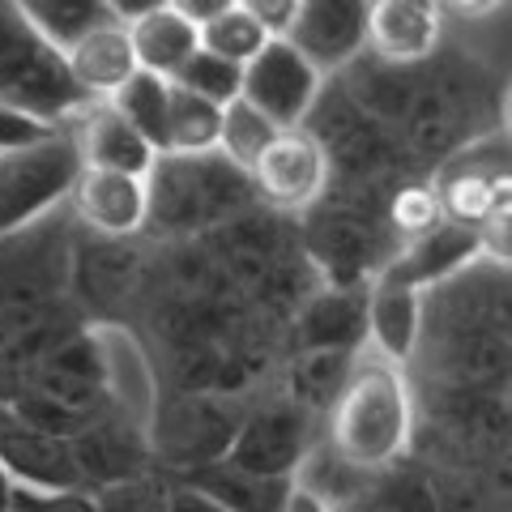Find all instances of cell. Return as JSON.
<instances>
[{
	"label": "cell",
	"mask_w": 512,
	"mask_h": 512,
	"mask_svg": "<svg viewBox=\"0 0 512 512\" xmlns=\"http://www.w3.org/2000/svg\"><path fill=\"white\" fill-rule=\"evenodd\" d=\"M414 431V402L402 367L384 363L380 355H367L346 376V389L333 406L329 444L346 466L380 470L393 457L406 453Z\"/></svg>",
	"instance_id": "cell-1"
},
{
	"label": "cell",
	"mask_w": 512,
	"mask_h": 512,
	"mask_svg": "<svg viewBox=\"0 0 512 512\" xmlns=\"http://www.w3.org/2000/svg\"><path fill=\"white\" fill-rule=\"evenodd\" d=\"M82 175V154L73 137H52L35 150L0 154V235H13L43 218L73 192Z\"/></svg>",
	"instance_id": "cell-2"
},
{
	"label": "cell",
	"mask_w": 512,
	"mask_h": 512,
	"mask_svg": "<svg viewBox=\"0 0 512 512\" xmlns=\"http://www.w3.org/2000/svg\"><path fill=\"white\" fill-rule=\"evenodd\" d=\"M248 180L256 188V197L274 205V210H308L329 180L325 146L312 133H303V128H286L248 167Z\"/></svg>",
	"instance_id": "cell-3"
},
{
	"label": "cell",
	"mask_w": 512,
	"mask_h": 512,
	"mask_svg": "<svg viewBox=\"0 0 512 512\" xmlns=\"http://www.w3.org/2000/svg\"><path fill=\"white\" fill-rule=\"evenodd\" d=\"M320 90V73L286 39L265 43V52L252 64H244V90L239 99H248L261 116L286 133V128H299L303 116L312 111V99Z\"/></svg>",
	"instance_id": "cell-4"
},
{
	"label": "cell",
	"mask_w": 512,
	"mask_h": 512,
	"mask_svg": "<svg viewBox=\"0 0 512 512\" xmlns=\"http://www.w3.org/2000/svg\"><path fill=\"white\" fill-rule=\"evenodd\" d=\"M69 197H73L77 218L107 239L137 235L150 218V180H137V175L82 167Z\"/></svg>",
	"instance_id": "cell-5"
},
{
	"label": "cell",
	"mask_w": 512,
	"mask_h": 512,
	"mask_svg": "<svg viewBox=\"0 0 512 512\" xmlns=\"http://www.w3.org/2000/svg\"><path fill=\"white\" fill-rule=\"evenodd\" d=\"M128 26V43H133V56H137V69L141 73H154L163 82H175L180 69L201 52V35H197V22L175 5H146V9H133L120 18Z\"/></svg>",
	"instance_id": "cell-6"
},
{
	"label": "cell",
	"mask_w": 512,
	"mask_h": 512,
	"mask_svg": "<svg viewBox=\"0 0 512 512\" xmlns=\"http://www.w3.org/2000/svg\"><path fill=\"white\" fill-rule=\"evenodd\" d=\"M363 18H367V5L308 0V5H299V18L291 26V35H286V43L325 77L363 47Z\"/></svg>",
	"instance_id": "cell-7"
},
{
	"label": "cell",
	"mask_w": 512,
	"mask_h": 512,
	"mask_svg": "<svg viewBox=\"0 0 512 512\" xmlns=\"http://www.w3.org/2000/svg\"><path fill=\"white\" fill-rule=\"evenodd\" d=\"M363 43L389 64H414L440 43V9L431 0H376L363 18Z\"/></svg>",
	"instance_id": "cell-8"
},
{
	"label": "cell",
	"mask_w": 512,
	"mask_h": 512,
	"mask_svg": "<svg viewBox=\"0 0 512 512\" xmlns=\"http://www.w3.org/2000/svg\"><path fill=\"white\" fill-rule=\"evenodd\" d=\"M64 64H69V77L94 99H116V94L141 73L133 43H128V26L120 18H111L103 26H94L90 35L64 52Z\"/></svg>",
	"instance_id": "cell-9"
},
{
	"label": "cell",
	"mask_w": 512,
	"mask_h": 512,
	"mask_svg": "<svg viewBox=\"0 0 512 512\" xmlns=\"http://www.w3.org/2000/svg\"><path fill=\"white\" fill-rule=\"evenodd\" d=\"M478 261V239L474 231L466 227H453V222H444L440 231H431L423 239H414V244L402 248V256H393L389 269H384V282L393 286H406V291L419 295L423 286L440 282L448 274H457L461 265Z\"/></svg>",
	"instance_id": "cell-10"
},
{
	"label": "cell",
	"mask_w": 512,
	"mask_h": 512,
	"mask_svg": "<svg viewBox=\"0 0 512 512\" xmlns=\"http://www.w3.org/2000/svg\"><path fill=\"white\" fill-rule=\"evenodd\" d=\"M73 141H77V154H82V167L120 171V175L150 180V171L158 163V154L141 141L137 128L124 124L107 103H99L90 111V120L82 124V133H77Z\"/></svg>",
	"instance_id": "cell-11"
},
{
	"label": "cell",
	"mask_w": 512,
	"mask_h": 512,
	"mask_svg": "<svg viewBox=\"0 0 512 512\" xmlns=\"http://www.w3.org/2000/svg\"><path fill=\"white\" fill-rule=\"evenodd\" d=\"M94 346H99L107 389L116 393V402L133 414L137 423H150L154 414V372L146 350L137 346V338L120 325H99L94 329Z\"/></svg>",
	"instance_id": "cell-12"
},
{
	"label": "cell",
	"mask_w": 512,
	"mask_h": 512,
	"mask_svg": "<svg viewBox=\"0 0 512 512\" xmlns=\"http://www.w3.org/2000/svg\"><path fill=\"white\" fill-rule=\"evenodd\" d=\"M440 197L444 222L453 227L478 231L495 210H508V171H487V167H444L440 184H431Z\"/></svg>",
	"instance_id": "cell-13"
},
{
	"label": "cell",
	"mask_w": 512,
	"mask_h": 512,
	"mask_svg": "<svg viewBox=\"0 0 512 512\" xmlns=\"http://www.w3.org/2000/svg\"><path fill=\"white\" fill-rule=\"evenodd\" d=\"M367 333H372V355L402 367L419 342V295L376 278L372 299H367Z\"/></svg>",
	"instance_id": "cell-14"
},
{
	"label": "cell",
	"mask_w": 512,
	"mask_h": 512,
	"mask_svg": "<svg viewBox=\"0 0 512 512\" xmlns=\"http://www.w3.org/2000/svg\"><path fill=\"white\" fill-rule=\"evenodd\" d=\"M18 13H22V22L35 30L47 47H56L60 56L82 43L94 26L116 18V9L99 5V0H39V5H22Z\"/></svg>",
	"instance_id": "cell-15"
},
{
	"label": "cell",
	"mask_w": 512,
	"mask_h": 512,
	"mask_svg": "<svg viewBox=\"0 0 512 512\" xmlns=\"http://www.w3.org/2000/svg\"><path fill=\"white\" fill-rule=\"evenodd\" d=\"M218 124H222V107L197 99L184 86L171 82L167 94V154L180 158H197V154H214L218 150Z\"/></svg>",
	"instance_id": "cell-16"
},
{
	"label": "cell",
	"mask_w": 512,
	"mask_h": 512,
	"mask_svg": "<svg viewBox=\"0 0 512 512\" xmlns=\"http://www.w3.org/2000/svg\"><path fill=\"white\" fill-rule=\"evenodd\" d=\"M167 94H171V82L154 73H137L116 99H107V107L124 124H133L154 154H167Z\"/></svg>",
	"instance_id": "cell-17"
},
{
	"label": "cell",
	"mask_w": 512,
	"mask_h": 512,
	"mask_svg": "<svg viewBox=\"0 0 512 512\" xmlns=\"http://www.w3.org/2000/svg\"><path fill=\"white\" fill-rule=\"evenodd\" d=\"M197 35H201V52H210L227 64H239V69L252 64L269 43L265 30L256 26V18L244 5H218L210 18L197 26Z\"/></svg>",
	"instance_id": "cell-18"
},
{
	"label": "cell",
	"mask_w": 512,
	"mask_h": 512,
	"mask_svg": "<svg viewBox=\"0 0 512 512\" xmlns=\"http://www.w3.org/2000/svg\"><path fill=\"white\" fill-rule=\"evenodd\" d=\"M278 137V128L269 124L261 111H256L248 99H235L222 107V124H218V150L227 154V163L248 171L256 158H261V150L269 146V141Z\"/></svg>",
	"instance_id": "cell-19"
},
{
	"label": "cell",
	"mask_w": 512,
	"mask_h": 512,
	"mask_svg": "<svg viewBox=\"0 0 512 512\" xmlns=\"http://www.w3.org/2000/svg\"><path fill=\"white\" fill-rule=\"evenodd\" d=\"M175 86H184L188 94H197V99L214 103V107H227V103L239 99V90H244V69H239V64L218 60L210 52H197L180 69Z\"/></svg>",
	"instance_id": "cell-20"
},
{
	"label": "cell",
	"mask_w": 512,
	"mask_h": 512,
	"mask_svg": "<svg viewBox=\"0 0 512 512\" xmlns=\"http://www.w3.org/2000/svg\"><path fill=\"white\" fill-rule=\"evenodd\" d=\"M389 222H393V231L402 235L406 244H414V239H423L431 231H440L444 227V210H440L436 188L431 184H406L389 205Z\"/></svg>",
	"instance_id": "cell-21"
},
{
	"label": "cell",
	"mask_w": 512,
	"mask_h": 512,
	"mask_svg": "<svg viewBox=\"0 0 512 512\" xmlns=\"http://www.w3.org/2000/svg\"><path fill=\"white\" fill-rule=\"evenodd\" d=\"M52 137H60V128L47 116H39V111H30V107H18V103H0V154L35 150Z\"/></svg>",
	"instance_id": "cell-22"
},
{
	"label": "cell",
	"mask_w": 512,
	"mask_h": 512,
	"mask_svg": "<svg viewBox=\"0 0 512 512\" xmlns=\"http://www.w3.org/2000/svg\"><path fill=\"white\" fill-rule=\"evenodd\" d=\"M244 9L256 18V26L265 30L269 43H278L291 35V26L299 18V0H244Z\"/></svg>",
	"instance_id": "cell-23"
},
{
	"label": "cell",
	"mask_w": 512,
	"mask_h": 512,
	"mask_svg": "<svg viewBox=\"0 0 512 512\" xmlns=\"http://www.w3.org/2000/svg\"><path fill=\"white\" fill-rule=\"evenodd\" d=\"M13 512H90L86 500H73V495H52V491H22L13 487Z\"/></svg>",
	"instance_id": "cell-24"
},
{
	"label": "cell",
	"mask_w": 512,
	"mask_h": 512,
	"mask_svg": "<svg viewBox=\"0 0 512 512\" xmlns=\"http://www.w3.org/2000/svg\"><path fill=\"white\" fill-rule=\"evenodd\" d=\"M282 512H329V504L320 500L316 491H308V487H291V495H286Z\"/></svg>",
	"instance_id": "cell-25"
}]
</instances>
